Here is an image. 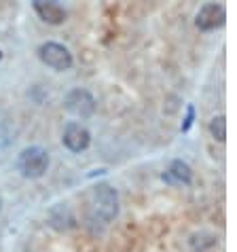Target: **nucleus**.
I'll list each match as a JSON object with an SVG mask.
<instances>
[{"mask_svg": "<svg viewBox=\"0 0 237 252\" xmlns=\"http://www.w3.org/2000/svg\"><path fill=\"white\" fill-rule=\"evenodd\" d=\"M87 214L93 222L110 225L118 214V193L110 185H95L87 193Z\"/></svg>", "mask_w": 237, "mask_h": 252, "instance_id": "1", "label": "nucleus"}, {"mask_svg": "<svg viewBox=\"0 0 237 252\" xmlns=\"http://www.w3.org/2000/svg\"><path fill=\"white\" fill-rule=\"evenodd\" d=\"M49 153L43 146H28L19 153L17 157V167L22 172V176L26 178H40L45 176V172L49 170Z\"/></svg>", "mask_w": 237, "mask_h": 252, "instance_id": "2", "label": "nucleus"}, {"mask_svg": "<svg viewBox=\"0 0 237 252\" xmlns=\"http://www.w3.org/2000/svg\"><path fill=\"white\" fill-rule=\"evenodd\" d=\"M38 58L43 64H47L49 68L58 70V72H64V70H70L74 60H72V53L68 51V47L59 45V43H43L38 47Z\"/></svg>", "mask_w": 237, "mask_h": 252, "instance_id": "3", "label": "nucleus"}, {"mask_svg": "<svg viewBox=\"0 0 237 252\" xmlns=\"http://www.w3.org/2000/svg\"><path fill=\"white\" fill-rule=\"evenodd\" d=\"M64 108L70 115L79 117V119H89L91 115H95L97 102H95L91 92L76 87V89H72V92H68V95L64 97Z\"/></svg>", "mask_w": 237, "mask_h": 252, "instance_id": "4", "label": "nucleus"}, {"mask_svg": "<svg viewBox=\"0 0 237 252\" xmlns=\"http://www.w3.org/2000/svg\"><path fill=\"white\" fill-rule=\"evenodd\" d=\"M61 142L68 151L72 153H83L89 149V144H91V131H89L83 123H68L64 127V134H61Z\"/></svg>", "mask_w": 237, "mask_h": 252, "instance_id": "5", "label": "nucleus"}, {"mask_svg": "<svg viewBox=\"0 0 237 252\" xmlns=\"http://www.w3.org/2000/svg\"><path fill=\"white\" fill-rule=\"evenodd\" d=\"M227 19V11L225 6L218 2H207L199 9L197 19H195V26L199 28L201 32H212L216 28H220Z\"/></svg>", "mask_w": 237, "mask_h": 252, "instance_id": "6", "label": "nucleus"}, {"mask_svg": "<svg viewBox=\"0 0 237 252\" xmlns=\"http://www.w3.org/2000/svg\"><path fill=\"white\" fill-rule=\"evenodd\" d=\"M34 11L38 13V17L43 22L51 24V26H59L68 19V11L61 6L59 2H45V0H34L32 2Z\"/></svg>", "mask_w": 237, "mask_h": 252, "instance_id": "7", "label": "nucleus"}, {"mask_svg": "<svg viewBox=\"0 0 237 252\" xmlns=\"http://www.w3.org/2000/svg\"><path fill=\"white\" fill-rule=\"evenodd\" d=\"M163 180H167V183H172V185H184L186 187V185L193 183V170L186 161L174 159L170 163V167H167V172L163 174Z\"/></svg>", "mask_w": 237, "mask_h": 252, "instance_id": "8", "label": "nucleus"}, {"mask_svg": "<svg viewBox=\"0 0 237 252\" xmlns=\"http://www.w3.org/2000/svg\"><path fill=\"white\" fill-rule=\"evenodd\" d=\"M218 244V237L210 231H197L189 237V248L191 252H212Z\"/></svg>", "mask_w": 237, "mask_h": 252, "instance_id": "9", "label": "nucleus"}, {"mask_svg": "<svg viewBox=\"0 0 237 252\" xmlns=\"http://www.w3.org/2000/svg\"><path fill=\"white\" fill-rule=\"evenodd\" d=\"M210 134H212L214 140H218V142H225L227 140V119H225V115H218L210 121Z\"/></svg>", "mask_w": 237, "mask_h": 252, "instance_id": "10", "label": "nucleus"}, {"mask_svg": "<svg viewBox=\"0 0 237 252\" xmlns=\"http://www.w3.org/2000/svg\"><path fill=\"white\" fill-rule=\"evenodd\" d=\"M193 121H195V106H193V104H189V108H186V119L182 123V131H189Z\"/></svg>", "mask_w": 237, "mask_h": 252, "instance_id": "11", "label": "nucleus"}, {"mask_svg": "<svg viewBox=\"0 0 237 252\" xmlns=\"http://www.w3.org/2000/svg\"><path fill=\"white\" fill-rule=\"evenodd\" d=\"M2 206H4V201H2V195H0V212H2Z\"/></svg>", "mask_w": 237, "mask_h": 252, "instance_id": "12", "label": "nucleus"}, {"mask_svg": "<svg viewBox=\"0 0 237 252\" xmlns=\"http://www.w3.org/2000/svg\"><path fill=\"white\" fill-rule=\"evenodd\" d=\"M0 60H2V53H0Z\"/></svg>", "mask_w": 237, "mask_h": 252, "instance_id": "13", "label": "nucleus"}]
</instances>
